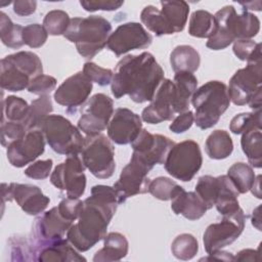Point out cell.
<instances>
[{
	"label": "cell",
	"instance_id": "18",
	"mask_svg": "<svg viewBox=\"0 0 262 262\" xmlns=\"http://www.w3.org/2000/svg\"><path fill=\"white\" fill-rule=\"evenodd\" d=\"M74 224V222L66 219L58 211L57 206L45 212L42 216L36 219L34 225V243L31 245L33 254L43 246L54 241L63 238L66 232Z\"/></svg>",
	"mask_w": 262,
	"mask_h": 262
},
{
	"label": "cell",
	"instance_id": "38",
	"mask_svg": "<svg viewBox=\"0 0 262 262\" xmlns=\"http://www.w3.org/2000/svg\"><path fill=\"white\" fill-rule=\"evenodd\" d=\"M199 251V243L190 233H181L177 235L171 244L173 256L179 260L187 261L192 259Z\"/></svg>",
	"mask_w": 262,
	"mask_h": 262
},
{
	"label": "cell",
	"instance_id": "37",
	"mask_svg": "<svg viewBox=\"0 0 262 262\" xmlns=\"http://www.w3.org/2000/svg\"><path fill=\"white\" fill-rule=\"evenodd\" d=\"M184 188L174 180L160 176L149 181L148 192L156 199L161 201L173 200Z\"/></svg>",
	"mask_w": 262,
	"mask_h": 262
},
{
	"label": "cell",
	"instance_id": "25",
	"mask_svg": "<svg viewBox=\"0 0 262 262\" xmlns=\"http://www.w3.org/2000/svg\"><path fill=\"white\" fill-rule=\"evenodd\" d=\"M129 243L120 232H110L103 237V248L98 250L93 257L94 262L120 261L127 256Z\"/></svg>",
	"mask_w": 262,
	"mask_h": 262
},
{
	"label": "cell",
	"instance_id": "27",
	"mask_svg": "<svg viewBox=\"0 0 262 262\" xmlns=\"http://www.w3.org/2000/svg\"><path fill=\"white\" fill-rule=\"evenodd\" d=\"M172 70L177 72L194 73L201 63L200 53L190 45L176 46L170 54Z\"/></svg>",
	"mask_w": 262,
	"mask_h": 262
},
{
	"label": "cell",
	"instance_id": "9",
	"mask_svg": "<svg viewBox=\"0 0 262 262\" xmlns=\"http://www.w3.org/2000/svg\"><path fill=\"white\" fill-rule=\"evenodd\" d=\"M203 157L198 142L191 139L175 143L164 163L166 171L174 178L187 182L199 172Z\"/></svg>",
	"mask_w": 262,
	"mask_h": 262
},
{
	"label": "cell",
	"instance_id": "54",
	"mask_svg": "<svg viewBox=\"0 0 262 262\" xmlns=\"http://www.w3.org/2000/svg\"><path fill=\"white\" fill-rule=\"evenodd\" d=\"M259 250L244 249L234 256V261H258Z\"/></svg>",
	"mask_w": 262,
	"mask_h": 262
},
{
	"label": "cell",
	"instance_id": "7",
	"mask_svg": "<svg viewBox=\"0 0 262 262\" xmlns=\"http://www.w3.org/2000/svg\"><path fill=\"white\" fill-rule=\"evenodd\" d=\"M46 142L59 155H79L83 148L84 137L78 127L60 115H49L41 124Z\"/></svg>",
	"mask_w": 262,
	"mask_h": 262
},
{
	"label": "cell",
	"instance_id": "11",
	"mask_svg": "<svg viewBox=\"0 0 262 262\" xmlns=\"http://www.w3.org/2000/svg\"><path fill=\"white\" fill-rule=\"evenodd\" d=\"M86 167L78 155H70L57 165L50 175V182L56 188L64 190L68 198L79 199L86 188Z\"/></svg>",
	"mask_w": 262,
	"mask_h": 262
},
{
	"label": "cell",
	"instance_id": "56",
	"mask_svg": "<svg viewBox=\"0 0 262 262\" xmlns=\"http://www.w3.org/2000/svg\"><path fill=\"white\" fill-rule=\"evenodd\" d=\"M241 5H243V10H257L260 11L261 10V1H256V2H239Z\"/></svg>",
	"mask_w": 262,
	"mask_h": 262
},
{
	"label": "cell",
	"instance_id": "1",
	"mask_svg": "<svg viewBox=\"0 0 262 262\" xmlns=\"http://www.w3.org/2000/svg\"><path fill=\"white\" fill-rule=\"evenodd\" d=\"M118 205V194L114 187L94 185L91 195L83 201L78 222L69 228L67 239L79 252L93 248L106 235L107 226Z\"/></svg>",
	"mask_w": 262,
	"mask_h": 262
},
{
	"label": "cell",
	"instance_id": "3",
	"mask_svg": "<svg viewBox=\"0 0 262 262\" xmlns=\"http://www.w3.org/2000/svg\"><path fill=\"white\" fill-rule=\"evenodd\" d=\"M111 34L112 25L107 19L100 15H90L71 18L63 37L75 43L81 56L91 59L106 46Z\"/></svg>",
	"mask_w": 262,
	"mask_h": 262
},
{
	"label": "cell",
	"instance_id": "48",
	"mask_svg": "<svg viewBox=\"0 0 262 262\" xmlns=\"http://www.w3.org/2000/svg\"><path fill=\"white\" fill-rule=\"evenodd\" d=\"M83 207V202L79 199L67 198L63 199L57 206L59 213L68 220L74 222L76 219L79 218Z\"/></svg>",
	"mask_w": 262,
	"mask_h": 262
},
{
	"label": "cell",
	"instance_id": "43",
	"mask_svg": "<svg viewBox=\"0 0 262 262\" xmlns=\"http://www.w3.org/2000/svg\"><path fill=\"white\" fill-rule=\"evenodd\" d=\"M236 26L237 40L251 39L255 37L260 31L259 18L255 14L246 10H243L242 13H237Z\"/></svg>",
	"mask_w": 262,
	"mask_h": 262
},
{
	"label": "cell",
	"instance_id": "31",
	"mask_svg": "<svg viewBox=\"0 0 262 262\" xmlns=\"http://www.w3.org/2000/svg\"><path fill=\"white\" fill-rule=\"evenodd\" d=\"M241 145L249 163L254 168L262 167V132L261 128H253L242 134Z\"/></svg>",
	"mask_w": 262,
	"mask_h": 262
},
{
	"label": "cell",
	"instance_id": "53",
	"mask_svg": "<svg viewBox=\"0 0 262 262\" xmlns=\"http://www.w3.org/2000/svg\"><path fill=\"white\" fill-rule=\"evenodd\" d=\"M37 2L33 0H17L13 2V11L17 15L27 16L36 11Z\"/></svg>",
	"mask_w": 262,
	"mask_h": 262
},
{
	"label": "cell",
	"instance_id": "17",
	"mask_svg": "<svg viewBox=\"0 0 262 262\" xmlns=\"http://www.w3.org/2000/svg\"><path fill=\"white\" fill-rule=\"evenodd\" d=\"M1 191L3 204L6 201L14 200L25 213L32 216L41 214L50 203V199L38 186L33 184L2 183Z\"/></svg>",
	"mask_w": 262,
	"mask_h": 262
},
{
	"label": "cell",
	"instance_id": "28",
	"mask_svg": "<svg viewBox=\"0 0 262 262\" xmlns=\"http://www.w3.org/2000/svg\"><path fill=\"white\" fill-rule=\"evenodd\" d=\"M205 150L213 160L228 158L233 150V142L229 133L225 130H214L205 142Z\"/></svg>",
	"mask_w": 262,
	"mask_h": 262
},
{
	"label": "cell",
	"instance_id": "13",
	"mask_svg": "<svg viewBox=\"0 0 262 262\" xmlns=\"http://www.w3.org/2000/svg\"><path fill=\"white\" fill-rule=\"evenodd\" d=\"M78 128L86 135L101 133L108 125L114 115V101L103 93H96L81 111Z\"/></svg>",
	"mask_w": 262,
	"mask_h": 262
},
{
	"label": "cell",
	"instance_id": "6",
	"mask_svg": "<svg viewBox=\"0 0 262 262\" xmlns=\"http://www.w3.org/2000/svg\"><path fill=\"white\" fill-rule=\"evenodd\" d=\"M43 74L40 57L32 51H18L1 59L0 85L11 92L28 88L32 79Z\"/></svg>",
	"mask_w": 262,
	"mask_h": 262
},
{
	"label": "cell",
	"instance_id": "12",
	"mask_svg": "<svg viewBox=\"0 0 262 262\" xmlns=\"http://www.w3.org/2000/svg\"><path fill=\"white\" fill-rule=\"evenodd\" d=\"M151 168L142 160L132 155L130 162L122 169L114 188L118 194L119 205L123 204L127 199L136 194H142L148 191L149 179L147 177Z\"/></svg>",
	"mask_w": 262,
	"mask_h": 262
},
{
	"label": "cell",
	"instance_id": "5",
	"mask_svg": "<svg viewBox=\"0 0 262 262\" xmlns=\"http://www.w3.org/2000/svg\"><path fill=\"white\" fill-rule=\"evenodd\" d=\"M191 103L195 110L194 124L203 130L215 126L230 103L227 86L221 81H209L194 91Z\"/></svg>",
	"mask_w": 262,
	"mask_h": 262
},
{
	"label": "cell",
	"instance_id": "24",
	"mask_svg": "<svg viewBox=\"0 0 262 262\" xmlns=\"http://www.w3.org/2000/svg\"><path fill=\"white\" fill-rule=\"evenodd\" d=\"M171 209L176 215H182L191 221L202 218L208 210L195 191H185L184 189L172 200Z\"/></svg>",
	"mask_w": 262,
	"mask_h": 262
},
{
	"label": "cell",
	"instance_id": "14",
	"mask_svg": "<svg viewBox=\"0 0 262 262\" xmlns=\"http://www.w3.org/2000/svg\"><path fill=\"white\" fill-rule=\"evenodd\" d=\"M176 113L179 114V106L175 84L170 79H164L149 105L143 108L141 119L148 124H159L172 120Z\"/></svg>",
	"mask_w": 262,
	"mask_h": 262
},
{
	"label": "cell",
	"instance_id": "55",
	"mask_svg": "<svg viewBox=\"0 0 262 262\" xmlns=\"http://www.w3.org/2000/svg\"><path fill=\"white\" fill-rule=\"evenodd\" d=\"M209 256L201 259V260H222V261H234V256L229 252H224L221 250H218L212 254H208Z\"/></svg>",
	"mask_w": 262,
	"mask_h": 262
},
{
	"label": "cell",
	"instance_id": "50",
	"mask_svg": "<svg viewBox=\"0 0 262 262\" xmlns=\"http://www.w3.org/2000/svg\"><path fill=\"white\" fill-rule=\"evenodd\" d=\"M124 4V1L117 0H81L80 5L89 12H94L97 10L113 11L117 10Z\"/></svg>",
	"mask_w": 262,
	"mask_h": 262
},
{
	"label": "cell",
	"instance_id": "29",
	"mask_svg": "<svg viewBox=\"0 0 262 262\" xmlns=\"http://www.w3.org/2000/svg\"><path fill=\"white\" fill-rule=\"evenodd\" d=\"M161 12L170 25L174 33L183 31L188 13L189 5L185 1H161Z\"/></svg>",
	"mask_w": 262,
	"mask_h": 262
},
{
	"label": "cell",
	"instance_id": "40",
	"mask_svg": "<svg viewBox=\"0 0 262 262\" xmlns=\"http://www.w3.org/2000/svg\"><path fill=\"white\" fill-rule=\"evenodd\" d=\"M218 191V179L211 175L201 176L195 185V192L205 203L207 209L215 206L216 196Z\"/></svg>",
	"mask_w": 262,
	"mask_h": 262
},
{
	"label": "cell",
	"instance_id": "2",
	"mask_svg": "<svg viewBox=\"0 0 262 262\" xmlns=\"http://www.w3.org/2000/svg\"><path fill=\"white\" fill-rule=\"evenodd\" d=\"M164 80V71L149 52L124 56L116 66L111 90L115 98L128 95L136 103L150 101Z\"/></svg>",
	"mask_w": 262,
	"mask_h": 262
},
{
	"label": "cell",
	"instance_id": "15",
	"mask_svg": "<svg viewBox=\"0 0 262 262\" xmlns=\"http://www.w3.org/2000/svg\"><path fill=\"white\" fill-rule=\"evenodd\" d=\"M152 43V36L139 23L120 25L108 37L106 47L117 56L134 49H145Z\"/></svg>",
	"mask_w": 262,
	"mask_h": 262
},
{
	"label": "cell",
	"instance_id": "8",
	"mask_svg": "<svg viewBox=\"0 0 262 262\" xmlns=\"http://www.w3.org/2000/svg\"><path fill=\"white\" fill-rule=\"evenodd\" d=\"M81 159L90 173L99 179L113 176L116 169L115 148L110 139L99 133L87 135L81 150Z\"/></svg>",
	"mask_w": 262,
	"mask_h": 262
},
{
	"label": "cell",
	"instance_id": "49",
	"mask_svg": "<svg viewBox=\"0 0 262 262\" xmlns=\"http://www.w3.org/2000/svg\"><path fill=\"white\" fill-rule=\"evenodd\" d=\"M53 166V162L51 159L47 160H39L31 164L25 171V175L29 178L33 179H45L49 176L51 169Z\"/></svg>",
	"mask_w": 262,
	"mask_h": 262
},
{
	"label": "cell",
	"instance_id": "39",
	"mask_svg": "<svg viewBox=\"0 0 262 262\" xmlns=\"http://www.w3.org/2000/svg\"><path fill=\"white\" fill-rule=\"evenodd\" d=\"M29 107L30 105L25 99L9 95L2 100V120L23 123L28 115Z\"/></svg>",
	"mask_w": 262,
	"mask_h": 262
},
{
	"label": "cell",
	"instance_id": "36",
	"mask_svg": "<svg viewBox=\"0 0 262 262\" xmlns=\"http://www.w3.org/2000/svg\"><path fill=\"white\" fill-rule=\"evenodd\" d=\"M23 30L24 27L14 24L3 11L0 12V37L5 46L12 49L20 48L24 45Z\"/></svg>",
	"mask_w": 262,
	"mask_h": 262
},
{
	"label": "cell",
	"instance_id": "58",
	"mask_svg": "<svg viewBox=\"0 0 262 262\" xmlns=\"http://www.w3.org/2000/svg\"><path fill=\"white\" fill-rule=\"evenodd\" d=\"M260 206H258L252 214V224L258 229L261 230V218H260Z\"/></svg>",
	"mask_w": 262,
	"mask_h": 262
},
{
	"label": "cell",
	"instance_id": "30",
	"mask_svg": "<svg viewBox=\"0 0 262 262\" xmlns=\"http://www.w3.org/2000/svg\"><path fill=\"white\" fill-rule=\"evenodd\" d=\"M174 84L176 87L179 114L188 111L192 94L196 90L198 79L189 72H177L174 75Z\"/></svg>",
	"mask_w": 262,
	"mask_h": 262
},
{
	"label": "cell",
	"instance_id": "45",
	"mask_svg": "<svg viewBox=\"0 0 262 262\" xmlns=\"http://www.w3.org/2000/svg\"><path fill=\"white\" fill-rule=\"evenodd\" d=\"M28 132L25 125L20 122L1 121V144L7 147L11 142L21 138Z\"/></svg>",
	"mask_w": 262,
	"mask_h": 262
},
{
	"label": "cell",
	"instance_id": "21",
	"mask_svg": "<svg viewBox=\"0 0 262 262\" xmlns=\"http://www.w3.org/2000/svg\"><path fill=\"white\" fill-rule=\"evenodd\" d=\"M108 138L120 145L131 143L142 130L141 118L126 107L115 111L107 125Z\"/></svg>",
	"mask_w": 262,
	"mask_h": 262
},
{
	"label": "cell",
	"instance_id": "23",
	"mask_svg": "<svg viewBox=\"0 0 262 262\" xmlns=\"http://www.w3.org/2000/svg\"><path fill=\"white\" fill-rule=\"evenodd\" d=\"M36 260L41 262L86 261V259L76 251L67 238L54 241L40 248L36 253Z\"/></svg>",
	"mask_w": 262,
	"mask_h": 262
},
{
	"label": "cell",
	"instance_id": "22",
	"mask_svg": "<svg viewBox=\"0 0 262 262\" xmlns=\"http://www.w3.org/2000/svg\"><path fill=\"white\" fill-rule=\"evenodd\" d=\"M236 10L232 5H227L218 10L215 14L216 31L206 43V46L212 50H222L237 40L236 29Z\"/></svg>",
	"mask_w": 262,
	"mask_h": 262
},
{
	"label": "cell",
	"instance_id": "10",
	"mask_svg": "<svg viewBox=\"0 0 262 262\" xmlns=\"http://www.w3.org/2000/svg\"><path fill=\"white\" fill-rule=\"evenodd\" d=\"M245 221L246 215L239 208L231 214L223 215L220 222L210 224L203 236L206 252L212 254L236 241L245 228Z\"/></svg>",
	"mask_w": 262,
	"mask_h": 262
},
{
	"label": "cell",
	"instance_id": "35",
	"mask_svg": "<svg viewBox=\"0 0 262 262\" xmlns=\"http://www.w3.org/2000/svg\"><path fill=\"white\" fill-rule=\"evenodd\" d=\"M227 176L235 186L238 193H247L256 178L252 167L246 163L238 162L227 170Z\"/></svg>",
	"mask_w": 262,
	"mask_h": 262
},
{
	"label": "cell",
	"instance_id": "32",
	"mask_svg": "<svg viewBox=\"0 0 262 262\" xmlns=\"http://www.w3.org/2000/svg\"><path fill=\"white\" fill-rule=\"evenodd\" d=\"M217 25L215 17L207 10H195L191 13L188 24V34L196 38H210L214 35Z\"/></svg>",
	"mask_w": 262,
	"mask_h": 262
},
{
	"label": "cell",
	"instance_id": "34",
	"mask_svg": "<svg viewBox=\"0 0 262 262\" xmlns=\"http://www.w3.org/2000/svg\"><path fill=\"white\" fill-rule=\"evenodd\" d=\"M140 19L141 23L158 37L174 34L172 28L167 23L161 10L154 5H147L142 9Z\"/></svg>",
	"mask_w": 262,
	"mask_h": 262
},
{
	"label": "cell",
	"instance_id": "26",
	"mask_svg": "<svg viewBox=\"0 0 262 262\" xmlns=\"http://www.w3.org/2000/svg\"><path fill=\"white\" fill-rule=\"evenodd\" d=\"M218 179V191L215 202L217 211L223 216L231 214L239 209L238 191L227 175H220Z\"/></svg>",
	"mask_w": 262,
	"mask_h": 262
},
{
	"label": "cell",
	"instance_id": "42",
	"mask_svg": "<svg viewBox=\"0 0 262 262\" xmlns=\"http://www.w3.org/2000/svg\"><path fill=\"white\" fill-rule=\"evenodd\" d=\"M253 128H261V110L235 115L229 124L233 134H243Z\"/></svg>",
	"mask_w": 262,
	"mask_h": 262
},
{
	"label": "cell",
	"instance_id": "51",
	"mask_svg": "<svg viewBox=\"0 0 262 262\" xmlns=\"http://www.w3.org/2000/svg\"><path fill=\"white\" fill-rule=\"evenodd\" d=\"M260 43H256L252 39H241V40H235L233 42V53L234 55L243 61H247L252 54L255 52L257 47L259 46Z\"/></svg>",
	"mask_w": 262,
	"mask_h": 262
},
{
	"label": "cell",
	"instance_id": "20",
	"mask_svg": "<svg viewBox=\"0 0 262 262\" xmlns=\"http://www.w3.org/2000/svg\"><path fill=\"white\" fill-rule=\"evenodd\" d=\"M45 143L46 139L42 130L31 129L6 147L7 160L13 167H25L44 152Z\"/></svg>",
	"mask_w": 262,
	"mask_h": 262
},
{
	"label": "cell",
	"instance_id": "41",
	"mask_svg": "<svg viewBox=\"0 0 262 262\" xmlns=\"http://www.w3.org/2000/svg\"><path fill=\"white\" fill-rule=\"evenodd\" d=\"M70 21L71 18L66 11L55 9L49 11L45 15L43 19V27L49 35L59 36L63 35L67 32L70 26Z\"/></svg>",
	"mask_w": 262,
	"mask_h": 262
},
{
	"label": "cell",
	"instance_id": "33",
	"mask_svg": "<svg viewBox=\"0 0 262 262\" xmlns=\"http://www.w3.org/2000/svg\"><path fill=\"white\" fill-rule=\"evenodd\" d=\"M52 111L53 105L51 98L49 95H42L31 102L28 115L23 124L28 131L31 129H40L42 122Z\"/></svg>",
	"mask_w": 262,
	"mask_h": 262
},
{
	"label": "cell",
	"instance_id": "47",
	"mask_svg": "<svg viewBox=\"0 0 262 262\" xmlns=\"http://www.w3.org/2000/svg\"><path fill=\"white\" fill-rule=\"evenodd\" d=\"M56 79L49 75H39L32 79L28 86V91L37 95H48L56 87Z\"/></svg>",
	"mask_w": 262,
	"mask_h": 262
},
{
	"label": "cell",
	"instance_id": "16",
	"mask_svg": "<svg viewBox=\"0 0 262 262\" xmlns=\"http://www.w3.org/2000/svg\"><path fill=\"white\" fill-rule=\"evenodd\" d=\"M175 142L167 136L161 134H151L142 129L138 136L131 142L132 155L142 160L151 169L156 165L165 163L168 152Z\"/></svg>",
	"mask_w": 262,
	"mask_h": 262
},
{
	"label": "cell",
	"instance_id": "57",
	"mask_svg": "<svg viewBox=\"0 0 262 262\" xmlns=\"http://www.w3.org/2000/svg\"><path fill=\"white\" fill-rule=\"evenodd\" d=\"M260 182H261V175H258L256 178H255V181L251 187V191L252 193L258 198V199H261V187H260Z\"/></svg>",
	"mask_w": 262,
	"mask_h": 262
},
{
	"label": "cell",
	"instance_id": "44",
	"mask_svg": "<svg viewBox=\"0 0 262 262\" xmlns=\"http://www.w3.org/2000/svg\"><path fill=\"white\" fill-rule=\"evenodd\" d=\"M48 33L40 24H31L24 27L23 40L24 44L31 48H39L47 41Z\"/></svg>",
	"mask_w": 262,
	"mask_h": 262
},
{
	"label": "cell",
	"instance_id": "46",
	"mask_svg": "<svg viewBox=\"0 0 262 262\" xmlns=\"http://www.w3.org/2000/svg\"><path fill=\"white\" fill-rule=\"evenodd\" d=\"M83 73L94 83L99 86H106L112 83L114 72L110 69H104L92 61L85 62L83 67Z\"/></svg>",
	"mask_w": 262,
	"mask_h": 262
},
{
	"label": "cell",
	"instance_id": "4",
	"mask_svg": "<svg viewBox=\"0 0 262 262\" xmlns=\"http://www.w3.org/2000/svg\"><path fill=\"white\" fill-rule=\"evenodd\" d=\"M261 43L247 60L244 69L237 70L229 80L227 88L230 100L235 105L248 104L252 110H261L262 98Z\"/></svg>",
	"mask_w": 262,
	"mask_h": 262
},
{
	"label": "cell",
	"instance_id": "52",
	"mask_svg": "<svg viewBox=\"0 0 262 262\" xmlns=\"http://www.w3.org/2000/svg\"><path fill=\"white\" fill-rule=\"evenodd\" d=\"M194 122V115L191 111H186L181 114H179L170 124L169 129L173 133H183L187 131L193 124Z\"/></svg>",
	"mask_w": 262,
	"mask_h": 262
},
{
	"label": "cell",
	"instance_id": "19",
	"mask_svg": "<svg viewBox=\"0 0 262 262\" xmlns=\"http://www.w3.org/2000/svg\"><path fill=\"white\" fill-rule=\"evenodd\" d=\"M92 83L83 72H78L57 87L53 98L56 103L67 107V113L75 114L89 97L93 88Z\"/></svg>",
	"mask_w": 262,
	"mask_h": 262
}]
</instances>
